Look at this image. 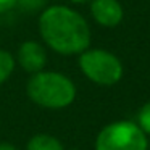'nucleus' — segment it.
I'll use <instances>...</instances> for the list:
<instances>
[{
    "label": "nucleus",
    "instance_id": "nucleus-11",
    "mask_svg": "<svg viewBox=\"0 0 150 150\" xmlns=\"http://www.w3.org/2000/svg\"><path fill=\"white\" fill-rule=\"evenodd\" d=\"M16 7V0H0V15L8 13Z\"/></svg>",
    "mask_w": 150,
    "mask_h": 150
},
{
    "label": "nucleus",
    "instance_id": "nucleus-7",
    "mask_svg": "<svg viewBox=\"0 0 150 150\" xmlns=\"http://www.w3.org/2000/svg\"><path fill=\"white\" fill-rule=\"evenodd\" d=\"M26 150H65V147L55 136L36 134L29 139Z\"/></svg>",
    "mask_w": 150,
    "mask_h": 150
},
{
    "label": "nucleus",
    "instance_id": "nucleus-5",
    "mask_svg": "<svg viewBox=\"0 0 150 150\" xmlns=\"http://www.w3.org/2000/svg\"><path fill=\"white\" fill-rule=\"evenodd\" d=\"M16 63L21 66V69L29 74L39 73L45 69L47 65V50L37 40H24L16 52Z\"/></svg>",
    "mask_w": 150,
    "mask_h": 150
},
{
    "label": "nucleus",
    "instance_id": "nucleus-13",
    "mask_svg": "<svg viewBox=\"0 0 150 150\" xmlns=\"http://www.w3.org/2000/svg\"><path fill=\"white\" fill-rule=\"evenodd\" d=\"M71 4H76V5H84V4H89L91 0H69Z\"/></svg>",
    "mask_w": 150,
    "mask_h": 150
},
{
    "label": "nucleus",
    "instance_id": "nucleus-1",
    "mask_svg": "<svg viewBox=\"0 0 150 150\" xmlns=\"http://www.w3.org/2000/svg\"><path fill=\"white\" fill-rule=\"evenodd\" d=\"M40 39L58 55L73 57L91 47V26L79 11L68 5H49L37 21Z\"/></svg>",
    "mask_w": 150,
    "mask_h": 150
},
{
    "label": "nucleus",
    "instance_id": "nucleus-12",
    "mask_svg": "<svg viewBox=\"0 0 150 150\" xmlns=\"http://www.w3.org/2000/svg\"><path fill=\"white\" fill-rule=\"evenodd\" d=\"M0 150H18L13 144H8V142H2L0 144Z\"/></svg>",
    "mask_w": 150,
    "mask_h": 150
},
{
    "label": "nucleus",
    "instance_id": "nucleus-15",
    "mask_svg": "<svg viewBox=\"0 0 150 150\" xmlns=\"http://www.w3.org/2000/svg\"><path fill=\"white\" fill-rule=\"evenodd\" d=\"M149 150H150V149H149Z\"/></svg>",
    "mask_w": 150,
    "mask_h": 150
},
{
    "label": "nucleus",
    "instance_id": "nucleus-8",
    "mask_svg": "<svg viewBox=\"0 0 150 150\" xmlns=\"http://www.w3.org/2000/svg\"><path fill=\"white\" fill-rule=\"evenodd\" d=\"M15 66H16L15 57L8 50L0 49V86L10 79V76L15 71Z\"/></svg>",
    "mask_w": 150,
    "mask_h": 150
},
{
    "label": "nucleus",
    "instance_id": "nucleus-9",
    "mask_svg": "<svg viewBox=\"0 0 150 150\" xmlns=\"http://www.w3.org/2000/svg\"><path fill=\"white\" fill-rule=\"evenodd\" d=\"M137 126L147 134L150 136V102H147L145 105H142V108L137 113Z\"/></svg>",
    "mask_w": 150,
    "mask_h": 150
},
{
    "label": "nucleus",
    "instance_id": "nucleus-2",
    "mask_svg": "<svg viewBox=\"0 0 150 150\" xmlns=\"http://www.w3.org/2000/svg\"><path fill=\"white\" fill-rule=\"evenodd\" d=\"M26 94L36 105L50 110H62L74 102L76 86L71 78L58 71H42L31 74Z\"/></svg>",
    "mask_w": 150,
    "mask_h": 150
},
{
    "label": "nucleus",
    "instance_id": "nucleus-10",
    "mask_svg": "<svg viewBox=\"0 0 150 150\" xmlns=\"http://www.w3.org/2000/svg\"><path fill=\"white\" fill-rule=\"evenodd\" d=\"M45 5H47V0H16V7H20L24 11H29V13L44 10Z\"/></svg>",
    "mask_w": 150,
    "mask_h": 150
},
{
    "label": "nucleus",
    "instance_id": "nucleus-6",
    "mask_svg": "<svg viewBox=\"0 0 150 150\" xmlns=\"http://www.w3.org/2000/svg\"><path fill=\"white\" fill-rule=\"evenodd\" d=\"M91 16L102 28H116L124 18V8L120 0H91Z\"/></svg>",
    "mask_w": 150,
    "mask_h": 150
},
{
    "label": "nucleus",
    "instance_id": "nucleus-14",
    "mask_svg": "<svg viewBox=\"0 0 150 150\" xmlns=\"http://www.w3.org/2000/svg\"><path fill=\"white\" fill-rule=\"evenodd\" d=\"M73 150H78V149H73Z\"/></svg>",
    "mask_w": 150,
    "mask_h": 150
},
{
    "label": "nucleus",
    "instance_id": "nucleus-4",
    "mask_svg": "<svg viewBox=\"0 0 150 150\" xmlns=\"http://www.w3.org/2000/svg\"><path fill=\"white\" fill-rule=\"evenodd\" d=\"M95 150H149V139L137 123L120 120L97 134Z\"/></svg>",
    "mask_w": 150,
    "mask_h": 150
},
{
    "label": "nucleus",
    "instance_id": "nucleus-3",
    "mask_svg": "<svg viewBox=\"0 0 150 150\" xmlns=\"http://www.w3.org/2000/svg\"><path fill=\"white\" fill-rule=\"evenodd\" d=\"M79 69L91 82L97 86H115L121 81L124 68L113 52L105 49H86L79 53Z\"/></svg>",
    "mask_w": 150,
    "mask_h": 150
}]
</instances>
